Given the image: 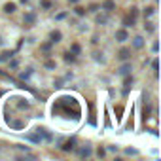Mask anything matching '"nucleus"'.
I'll use <instances>...</instances> for the list:
<instances>
[{
  "label": "nucleus",
  "mask_w": 161,
  "mask_h": 161,
  "mask_svg": "<svg viewBox=\"0 0 161 161\" xmlns=\"http://www.w3.org/2000/svg\"><path fill=\"white\" fill-rule=\"evenodd\" d=\"M11 55H13L11 51H4V53H2V57H0V59H2V61H8V59H10Z\"/></svg>",
  "instance_id": "a211bd4d"
},
{
  "label": "nucleus",
  "mask_w": 161,
  "mask_h": 161,
  "mask_svg": "<svg viewBox=\"0 0 161 161\" xmlns=\"http://www.w3.org/2000/svg\"><path fill=\"white\" fill-rule=\"evenodd\" d=\"M4 11H6V13H13V11H15V4L13 2L4 4Z\"/></svg>",
  "instance_id": "1a4fd4ad"
},
{
  "label": "nucleus",
  "mask_w": 161,
  "mask_h": 161,
  "mask_svg": "<svg viewBox=\"0 0 161 161\" xmlns=\"http://www.w3.org/2000/svg\"><path fill=\"white\" fill-rule=\"evenodd\" d=\"M49 38H51V42H53V44L61 42V38H63L61 30H51V32H49Z\"/></svg>",
  "instance_id": "7ed1b4c3"
},
{
  "label": "nucleus",
  "mask_w": 161,
  "mask_h": 161,
  "mask_svg": "<svg viewBox=\"0 0 161 161\" xmlns=\"http://www.w3.org/2000/svg\"><path fill=\"white\" fill-rule=\"evenodd\" d=\"M152 68H154L155 76H157V68H159V63H157V61H154V63H152Z\"/></svg>",
  "instance_id": "b1692460"
},
{
  "label": "nucleus",
  "mask_w": 161,
  "mask_h": 161,
  "mask_svg": "<svg viewBox=\"0 0 161 161\" xmlns=\"http://www.w3.org/2000/svg\"><path fill=\"white\" fill-rule=\"evenodd\" d=\"M76 15H78V17H82V15H85V8H76Z\"/></svg>",
  "instance_id": "dca6fc26"
},
{
  "label": "nucleus",
  "mask_w": 161,
  "mask_h": 161,
  "mask_svg": "<svg viewBox=\"0 0 161 161\" xmlns=\"http://www.w3.org/2000/svg\"><path fill=\"white\" fill-rule=\"evenodd\" d=\"M49 47H51L49 44H44V46H42V49H44V51H49Z\"/></svg>",
  "instance_id": "c85d7f7f"
},
{
  "label": "nucleus",
  "mask_w": 161,
  "mask_h": 161,
  "mask_svg": "<svg viewBox=\"0 0 161 161\" xmlns=\"http://www.w3.org/2000/svg\"><path fill=\"white\" fill-rule=\"evenodd\" d=\"M64 61H66V63H74L76 61V55L74 53H66V55H64Z\"/></svg>",
  "instance_id": "f8f14e48"
},
{
  "label": "nucleus",
  "mask_w": 161,
  "mask_h": 161,
  "mask_svg": "<svg viewBox=\"0 0 161 161\" xmlns=\"http://www.w3.org/2000/svg\"><path fill=\"white\" fill-rule=\"evenodd\" d=\"M118 74H119V76H127V74H131V63L121 64V66H119V70H118Z\"/></svg>",
  "instance_id": "f03ea898"
},
{
  "label": "nucleus",
  "mask_w": 161,
  "mask_h": 161,
  "mask_svg": "<svg viewBox=\"0 0 161 161\" xmlns=\"http://www.w3.org/2000/svg\"><path fill=\"white\" fill-rule=\"evenodd\" d=\"M104 154H106L104 148H99V150H97V155H99V157H104Z\"/></svg>",
  "instance_id": "5701e85b"
},
{
  "label": "nucleus",
  "mask_w": 161,
  "mask_h": 161,
  "mask_svg": "<svg viewBox=\"0 0 161 161\" xmlns=\"http://www.w3.org/2000/svg\"><path fill=\"white\" fill-rule=\"evenodd\" d=\"M70 49H72V53H74V55H78L80 51H82V47H80V44H72Z\"/></svg>",
  "instance_id": "4468645a"
},
{
  "label": "nucleus",
  "mask_w": 161,
  "mask_h": 161,
  "mask_svg": "<svg viewBox=\"0 0 161 161\" xmlns=\"http://www.w3.org/2000/svg\"><path fill=\"white\" fill-rule=\"evenodd\" d=\"M125 152H127V154H129V155H136V150H133V148H127V150H125Z\"/></svg>",
  "instance_id": "a878e982"
},
{
  "label": "nucleus",
  "mask_w": 161,
  "mask_h": 161,
  "mask_svg": "<svg viewBox=\"0 0 161 161\" xmlns=\"http://www.w3.org/2000/svg\"><path fill=\"white\" fill-rule=\"evenodd\" d=\"M23 21H25V23H29V25H32V23L36 21V15L32 13V11H29V13H25V17H23Z\"/></svg>",
  "instance_id": "0eeeda50"
},
{
  "label": "nucleus",
  "mask_w": 161,
  "mask_h": 161,
  "mask_svg": "<svg viewBox=\"0 0 161 161\" xmlns=\"http://www.w3.org/2000/svg\"><path fill=\"white\" fill-rule=\"evenodd\" d=\"M46 68H55V61H47L46 63Z\"/></svg>",
  "instance_id": "393cba45"
},
{
  "label": "nucleus",
  "mask_w": 161,
  "mask_h": 161,
  "mask_svg": "<svg viewBox=\"0 0 161 161\" xmlns=\"http://www.w3.org/2000/svg\"><path fill=\"white\" fill-rule=\"evenodd\" d=\"M74 144H76V138H70V140H66V142H64L61 148H63L64 152H70L72 148H74Z\"/></svg>",
  "instance_id": "39448f33"
},
{
  "label": "nucleus",
  "mask_w": 161,
  "mask_h": 161,
  "mask_svg": "<svg viewBox=\"0 0 161 161\" xmlns=\"http://www.w3.org/2000/svg\"><path fill=\"white\" fill-rule=\"evenodd\" d=\"M144 29H146L148 32H154V29H155V27H154V23H148V21H146V25H144Z\"/></svg>",
  "instance_id": "aec40b11"
},
{
  "label": "nucleus",
  "mask_w": 161,
  "mask_h": 161,
  "mask_svg": "<svg viewBox=\"0 0 161 161\" xmlns=\"http://www.w3.org/2000/svg\"><path fill=\"white\" fill-rule=\"evenodd\" d=\"M17 106H19V108H29V106H30V104H29V102H27V100H23V99H19V104H17Z\"/></svg>",
  "instance_id": "6ab92c4d"
},
{
  "label": "nucleus",
  "mask_w": 161,
  "mask_h": 161,
  "mask_svg": "<svg viewBox=\"0 0 161 161\" xmlns=\"http://www.w3.org/2000/svg\"><path fill=\"white\" fill-rule=\"evenodd\" d=\"M127 38H129V34H127V30H125V29L116 30V40H118V42H125Z\"/></svg>",
  "instance_id": "f257e3e1"
},
{
  "label": "nucleus",
  "mask_w": 161,
  "mask_h": 161,
  "mask_svg": "<svg viewBox=\"0 0 161 161\" xmlns=\"http://www.w3.org/2000/svg\"><path fill=\"white\" fill-rule=\"evenodd\" d=\"M40 6H42L44 10H49V8H51V2H49V0H40Z\"/></svg>",
  "instance_id": "ddd939ff"
},
{
  "label": "nucleus",
  "mask_w": 161,
  "mask_h": 161,
  "mask_svg": "<svg viewBox=\"0 0 161 161\" xmlns=\"http://www.w3.org/2000/svg\"><path fill=\"white\" fill-rule=\"evenodd\" d=\"M123 25H125V27H133V25H135V17H131V15H127V17L123 19Z\"/></svg>",
  "instance_id": "9b49d317"
},
{
  "label": "nucleus",
  "mask_w": 161,
  "mask_h": 161,
  "mask_svg": "<svg viewBox=\"0 0 161 161\" xmlns=\"http://www.w3.org/2000/svg\"><path fill=\"white\" fill-rule=\"evenodd\" d=\"M142 46H144V38L142 36H135V38H133V47H135V49H140Z\"/></svg>",
  "instance_id": "20e7f679"
},
{
  "label": "nucleus",
  "mask_w": 161,
  "mask_h": 161,
  "mask_svg": "<svg viewBox=\"0 0 161 161\" xmlns=\"http://www.w3.org/2000/svg\"><path fill=\"white\" fill-rule=\"evenodd\" d=\"M78 154H80V157H89V155H91V148H89V146H85V148H82Z\"/></svg>",
  "instance_id": "9d476101"
},
{
  "label": "nucleus",
  "mask_w": 161,
  "mask_h": 161,
  "mask_svg": "<svg viewBox=\"0 0 161 161\" xmlns=\"http://www.w3.org/2000/svg\"><path fill=\"white\" fill-rule=\"evenodd\" d=\"M152 13H154V8H144V19H146V17H150Z\"/></svg>",
  "instance_id": "2eb2a0df"
},
{
  "label": "nucleus",
  "mask_w": 161,
  "mask_h": 161,
  "mask_svg": "<svg viewBox=\"0 0 161 161\" xmlns=\"http://www.w3.org/2000/svg\"><path fill=\"white\" fill-rule=\"evenodd\" d=\"M102 8H104L106 11H112V10L116 8V2H114V0H104V2H102Z\"/></svg>",
  "instance_id": "423d86ee"
},
{
  "label": "nucleus",
  "mask_w": 161,
  "mask_h": 161,
  "mask_svg": "<svg viewBox=\"0 0 161 161\" xmlns=\"http://www.w3.org/2000/svg\"><path fill=\"white\" fill-rule=\"evenodd\" d=\"M68 2H72V4H76V2H78V0H68Z\"/></svg>",
  "instance_id": "c756f323"
},
{
  "label": "nucleus",
  "mask_w": 161,
  "mask_h": 161,
  "mask_svg": "<svg viewBox=\"0 0 161 161\" xmlns=\"http://www.w3.org/2000/svg\"><path fill=\"white\" fill-rule=\"evenodd\" d=\"M129 15L136 19V15H138V8H135V6H133V8H131V11H129Z\"/></svg>",
  "instance_id": "f3484780"
},
{
  "label": "nucleus",
  "mask_w": 161,
  "mask_h": 161,
  "mask_svg": "<svg viewBox=\"0 0 161 161\" xmlns=\"http://www.w3.org/2000/svg\"><path fill=\"white\" fill-rule=\"evenodd\" d=\"M21 2H23V4H27V2H29V0H21Z\"/></svg>",
  "instance_id": "7c9ffc66"
},
{
  "label": "nucleus",
  "mask_w": 161,
  "mask_h": 161,
  "mask_svg": "<svg viewBox=\"0 0 161 161\" xmlns=\"http://www.w3.org/2000/svg\"><path fill=\"white\" fill-rule=\"evenodd\" d=\"M108 150H110V152H118V146H116V144H112V146H108Z\"/></svg>",
  "instance_id": "cd10ccee"
},
{
  "label": "nucleus",
  "mask_w": 161,
  "mask_h": 161,
  "mask_svg": "<svg viewBox=\"0 0 161 161\" xmlns=\"http://www.w3.org/2000/svg\"><path fill=\"white\" fill-rule=\"evenodd\" d=\"M0 44H2V40H0Z\"/></svg>",
  "instance_id": "2f4dec72"
},
{
  "label": "nucleus",
  "mask_w": 161,
  "mask_h": 161,
  "mask_svg": "<svg viewBox=\"0 0 161 161\" xmlns=\"http://www.w3.org/2000/svg\"><path fill=\"white\" fill-rule=\"evenodd\" d=\"M30 74H32V72H30V68H29L27 72H21V80H27V78H29Z\"/></svg>",
  "instance_id": "4be33fe9"
},
{
  "label": "nucleus",
  "mask_w": 161,
  "mask_h": 161,
  "mask_svg": "<svg viewBox=\"0 0 161 161\" xmlns=\"http://www.w3.org/2000/svg\"><path fill=\"white\" fill-rule=\"evenodd\" d=\"M152 49H154L155 53H157V51H159V44H157V42H154V46H152Z\"/></svg>",
  "instance_id": "bb28decb"
},
{
  "label": "nucleus",
  "mask_w": 161,
  "mask_h": 161,
  "mask_svg": "<svg viewBox=\"0 0 161 161\" xmlns=\"http://www.w3.org/2000/svg\"><path fill=\"white\" fill-rule=\"evenodd\" d=\"M118 57L121 59V61H127V59L131 57V51H129V49H125V47H123V49L119 51V55H118Z\"/></svg>",
  "instance_id": "6e6552de"
},
{
  "label": "nucleus",
  "mask_w": 161,
  "mask_h": 161,
  "mask_svg": "<svg viewBox=\"0 0 161 161\" xmlns=\"http://www.w3.org/2000/svg\"><path fill=\"white\" fill-rule=\"evenodd\" d=\"M97 23L104 25V23H106V17H104V15H97Z\"/></svg>",
  "instance_id": "412c9836"
}]
</instances>
